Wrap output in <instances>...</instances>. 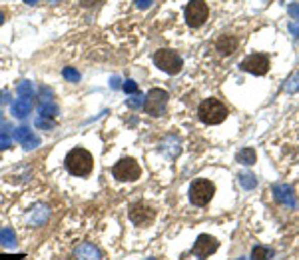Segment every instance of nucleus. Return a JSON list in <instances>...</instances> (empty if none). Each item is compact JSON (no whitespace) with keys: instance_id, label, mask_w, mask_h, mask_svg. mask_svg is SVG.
Wrapping results in <instances>:
<instances>
[{"instance_id":"20","label":"nucleus","mask_w":299,"mask_h":260,"mask_svg":"<svg viewBox=\"0 0 299 260\" xmlns=\"http://www.w3.org/2000/svg\"><path fill=\"white\" fill-rule=\"evenodd\" d=\"M16 92L20 94V98H32V92H34V88H32V82H28V80H22V82L18 84Z\"/></svg>"},{"instance_id":"3","label":"nucleus","mask_w":299,"mask_h":260,"mask_svg":"<svg viewBox=\"0 0 299 260\" xmlns=\"http://www.w3.org/2000/svg\"><path fill=\"white\" fill-rule=\"evenodd\" d=\"M112 174L120 182H134V180H138L142 176V168L134 158H122V160H118L114 164Z\"/></svg>"},{"instance_id":"29","label":"nucleus","mask_w":299,"mask_h":260,"mask_svg":"<svg viewBox=\"0 0 299 260\" xmlns=\"http://www.w3.org/2000/svg\"><path fill=\"white\" fill-rule=\"evenodd\" d=\"M152 2H154V0H136V6H138L140 10H146V8L152 6Z\"/></svg>"},{"instance_id":"22","label":"nucleus","mask_w":299,"mask_h":260,"mask_svg":"<svg viewBox=\"0 0 299 260\" xmlns=\"http://www.w3.org/2000/svg\"><path fill=\"white\" fill-rule=\"evenodd\" d=\"M36 128L54 130V128H56V120H54V118H48V116H38V118H36Z\"/></svg>"},{"instance_id":"14","label":"nucleus","mask_w":299,"mask_h":260,"mask_svg":"<svg viewBox=\"0 0 299 260\" xmlns=\"http://www.w3.org/2000/svg\"><path fill=\"white\" fill-rule=\"evenodd\" d=\"M215 48H217V52L221 56H230V54H234V50L238 48V38L232 36V34H223L221 38H217Z\"/></svg>"},{"instance_id":"10","label":"nucleus","mask_w":299,"mask_h":260,"mask_svg":"<svg viewBox=\"0 0 299 260\" xmlns=\"http://www.w3.org/2000/svg\"><path fill=\"white\" fill-rule=\"evenodd\" d=\"M154 216H156L154 208L148 206V204H144V202L134 204L132 210H130V220H132L136 226H148V224H152Z\"/></svg>"},{"instance_id":"11","label":"nucleus","mask_w":299,"mask_h":260,"mask_svg":"<svg viewBox=\"0 0 299 260\" xmlns=\"http://www.w3.org/2000/svg\"><path fill=\"white\" fill-rule=\"evenodd\" d=\"M273 198L283 204V206H289V208H295L297 206V194L291 186L287 184H275L273 186Z\"/></svg>"},{"instance_id":"6","label":"nucleus","mask_w":299,"mask_h":260,"mask_svg":"<svg viewBox=\"0 0 299 260\" xmlns=\"http://www.w3.org/2000/svg\"><path fill=\"white\" fill-rule=\"evenodd\" d=\"M209 16V8L203 0H192L188 6H186V22L192 26V28H199Z\"/></svg>"},{"instance_id":"7","label":"nucleus","mask_w":299,"mask_h":260,"mask_svg":"<svg viewBox=\"0 0 299 260\" xmlns=\"http://www.w3.org/2000/svg\"><path fill=\"white\" fill-rule=\"evenodd\" d=\"M166 104H168V92L162 88H152L142 108L152 116H162L166 112Z\"/></svg>"},{"instance_id":"5","label":"nucleus","mask_w":299,"mask_h":260,"mask_svg":"<svg viewBox=\"0 0 299 260\" xmlns=\"http://www.w3.org/2000/svg\"><path fill=\"white\" fill-rule=\"evenodd\" d=\"M215 194V184L207 178H198L192 186H190V200L196 206H205Z\"/></svg>"},{"instance_id":"13","label":"nucleus","mask_w":299,"mask_h":260,"mask_svg":"<svg viewBox=\"0 0 299 260\" xmlns=\"http://www.w3.org/2000/svg\"><path fill=\"white\" fill-rule=\"evenodd\" d=\"M74 258L76 260H102V252H100L94 244L84 242V244H80V246L74 250Z\"/></svg>"},{"instance_id":"35","label":"nucleus","mask_w":299,"mask_h":260,"mask_svg":"<svg viewBox=\"0 0 299 260\" xmlns=\"http://www.w3.org/2000/svg\"><path fill=\"white\" fill-rule=\"evenodd\" d=\"M24 2H26V4H36L38 0H24Z\"/></svg>"},{"instance_id":"36","label":"nucleus","mask_w":299,"mask_h":260,"mask_svg":"<svg viewBox=\"0 0 299 260\" xmlns=\"http://www.w3.org/2000/svg\"><path fill=\"white\" fill-rule=\"evenodd\" d=\"M2 22H4V14L0 12V24H2Z\"/></svg>"},{"instance_id":"9","label":"nucleus","mask_w":299,"mask_h":260,"mask_svg":"<svg viewBox=\"0 0 299 260\" xmlns=\"http://www.w3.org/2000/svg\"><path fill=\"white\" fill-rule=\"evenodd\" d=\"M219 248V242L215 236H209V234H201L198 236L196 244H194V254L198 256L199 260H205L207 256H211L213 252H217Z\"/></svg>"},{"instance_id":"37","label":"nucleus","mask_w":299,"mask_h":260,"mask_svg":"<svg viewBox=\"0 0 299 260\" xmlns=\"http://www.w3.org/2000/svg\"><path fill=\"white\" fill-rule=\"evenodd\" d=\"M50 2H60V0H50Z\"/></svg>"},{"instance_id":"4","label":"nucleus","mask_w":299,"mask_h":260,"mask_svg":"<svg viewBox=\"0 0 299 260\" xmlns=\"http://www.w3.org/2000/svg\"><path fill=\"white\" fill-rule=\"evenodd\" d=\"M154 64L160 70H164L166 74H178L182 70V66H184L182 56L178 52L170 50V48H162V50L156 52L154 54Z\"/></svg>"},{"instance_id":"34","label":"nucleus","mask_w":299,"mask_h":260,"mask_svg":"<svg viewBox=\"0 0 299 260\" xmlns=\"http://www.w3.org/2000/svg\"><path fill=\"white\" fill-rule=\"evenodd\" d=\"M110 86H112V88H120V78H116V76H114V78L110 80Z\"/></svg>"},{"instance_id":"12","label":"nucleus","mask_w":299,"mask_h":260,"mask_svg":"<svg viewBox=\"0 0 299 260\" xmlns=\"http://www.w3.org/2000/svg\"><path fill=\"white\" fill-rule=\"evenodd\" d=\"M14 138H16V142H20V144H22L24 148H28V150L40 146V138H38L36 134H32V130L26 128V126L16 128V130H14Z\"/></svg>"},{"instance_id":"17","label":"nucleus","mask_w":299,"mask_h":260,"mask_svg":"<svg viewBox=\"0 0 299 260\" xmlns=\"http://www.w3.org/2000/svg\"><path fill=\"white\" fill-rule=\"evenodd\" d=\"M38 112L40 116H48V118H54L58 114V106L52 102V100H42L40 106H38Z\"/></svg>"},{"instance_id":"1","label":"nucleus","mask_w":299,"mask_h":260,"mask_svg":"<svg viewBox=\"0 0 299 260\" xmlns=\"http://www.w3.org/2000/svg\"><path fill=\"white\" fill-rule=\"evenodd\" d=\"M92 166H94V158L84 148H74L66 156V168L74 176H88L92 172Z\"/></svg>"},{"instance_id":"39","label":"nucleus","mask_w":299,"mask_h":260,"mask_svg":"<svg viewBox=\"0 0 299 260\" xmlns=\"http://www.w3.org/2000/svg\"><path fill=\"white\" fill-rule=\"evenodd\" d=\"M148 260H156V258H148Z\"/></svg>"},{"instance_id":"30","label":"nucleus","mask_w":299,"mask_h":260,"mask_svg":"<svg viewBox=\"0 0 299 260\" xmlns=\"http://www.w3.org/2000/svg\"><path fill=\"white\" fill-rule=\"evenodd\" d=\"M289 32L299 40V24L297 22H289Z\"/></svg>"},{"instance_id":"27","label":"nucleus","mask_w":299,"mask_h":260,"mask_svg":"<svg viewBox=\"0 0 299 260\" xmlns=\"http://www.w3.org/2000/svg\"><path fill=\"white\" fill-rule=\"evenodd\" d=\"M10 144H12L10 136H8L6 132H2V134H0V150H6V148H10Z\"/></svg>"},{"instance_id":"2","label":"nucleus","mask_w":299,"mask_h":260,"mask_svg":"<svg viewBox=\"0 0 299 260\" xmlns=\"http://www.w3.org/2000/svg\"><path fill=\"white\" fill-rule=\"evenodd\" d=\"M198 116L203 124H219L228 118V108L217 98H207L199 104Z\"/></svg>"},{"instance_id":"18","label":"nucleus","mask_w":299,"mask_h":260,"mask_svg":"<svg viewBox=\"0 0 299 260\" xmlns=\"http://www.w3.org/2000/svg\"><path fill=\"white\" fill-rule=\"evenodd\" d=\"M0 244L2 246H14L16 244V234L12 228H2L0 230Z\"/></svg>"},{"instance_id":"26","label":"nucleus","mask_w":299,"mask_h":260,"mask_svg":"<svg viewBox=\"0 0 299 260\" xmlns=\"http://www.w3.org/2000/svg\"><path fill=\"white\" fill-rule=\"evenodd\" d=\"M144 102H146V98L144 96H140V94H136L134 98H128V106L130 108H140V106H144Z\"/></svg>"},{"instance_id":"15","label":"nucleus","mask_w":299,"mask_h":260,"mask_svg":"<svg viewBox=\"0 0 299 260\" xmlns=\"http://www.w3.org/2000/svg\"><path fill=\"white\" fill-rule=\"evenodd\" d=\"M32 112V100L30 98H18L16 102H12V114L16 118H26Z\"/></svg>"},{"instance_id":"24","label":"nucleus","mask_w":299,"mask_h":260,"mask_svg":"<svg viewBox=\"0 0 299 260\" xmlns=\"http://www.w3.org/2000/svg\"><path fill=\"white\" fill-rule=\"evenodd\" d=\"M62 74H64V78H66V80H70V82H80V72H78L76 68H72V66L64 68V70H62Z\"/></svg>"},{"instance_id":"19","label":"nucleus","mask_w":299,"mask_h":260,"mask_svg":"<svg viewBox=\"0 0 299 260\" xmlns=\"http://www.w3.org/2000/svg\"><path fill=\"white\" fill-rule=\"evenodd\" d=\"M273 256V250L267 246H255L251 250V260H269Z\"/></svg>"},{"instance_id":"40","label":"nucleus","mask_w":299,"mask_h":260,"mask_svg":"<svg viewBox=\"0 0 299 260\" xmlns=\"http://www.w3.org/2000/svg\"><path fill=\"white\" fill-rule=\"evenodd\" d=\"M0 120H2V116H0Z\"/></svg>"},{"instance_id":"8","label":"nucleus","mask_w":299,"mask_h":260,"mask_svg":"<svg viewBox=\"0 0 299 260\" xmlns=\"http://www.w3.org/2000/svg\"><path fill=\"white\" fill-rule=\"evenodd\" d=\"M240 68L249 72V74L263 76V74L269 70V58H267L265 54H249L248 58L240 64Z\"/></svg>"},{"instance_id":"21","label":"nucleus","mask_w":299,"mask_h":260,"mask_svg":"<svg viewBox=\"0 0 299 260\" xmlns=\"http://www.w3.org/2000/svg\"><path fill=\"white\" fill-rule=\"evenodd\" d=\"M238 178H240V184H242L244 188H248V190H251V188H255V186H257V178H255L253 174H249V172L240 174Z\"/></svg>"},{"instance_id":"28","label":"nucleus","mask_w":299,"mask_h":260,"mask_svg":"<svg viewBox=\"0 0 299 260\" xmlns=\"http://www.w3.org/2000/svg\"><path fill=\"white\" fill-rule=\"evenodd\" d=\"M287 12L291 14V18L299 20V2H291V4L287 6Z\"/></svg>"},{"instance_id":"31","label":"nucleus","mask_w":299,"mask_h":260,"mask_svg":"<svg viewBox=\"0 0 299 260\" xmlns=\"http://www.w3.org/2000/svg\"><path fill=\"white\" fill-rule=\"evenodd\" d=\"M10 102V94L6 92V90H2L0 92V106H4V104H8Z\"/></svg>"},{"instance_id":"16","label":"nucleus","mask_w":299,"mask_h":260,"mask_svg":"<svg viewBox=\"0 0 299 260\" xmlns=\"http://www.w3.org/2000/svg\"><path fill=\"white\" fill-rule=\"evenodd\" d=\"M236 160H238L240 164L251 166V164H255V160H257V154H255V150H253V148H244V150H240V152H238Z\"/></svg>"},{"instance_id":"23","label":"nucleus","mask_w":299,"mask_h":260,"mask_svg":"<svg viewBox=\"0 0 299 260\" xmlns=\"http://www.w3.org/2000/svg\"><path fill=\"white\" fill-rule=\"evenodd\" d=\"M285 90H287L289 94L297 92L299 90V72H293V74L287 78V82H285Z\"/></svg>"},{"instance_id":"25","label":"nucleus","mask_w":299,"mask_h":260,"mask_svg":"<svg viewBox=\"0 0 299 260\" xmlns=\"http://www.w3.org/2000/svg\"><path fill=\"white\" fill-rule=\"evenodd\" d=\"M122 88H124L126 94H138V84H136L134 80H126Z\"/></svg>"},{"instance_id":"38","label":"nucleus","mask_w":299,"mask_h":260,"mask_svg":"<svg viewBox=\"0 0 299 260\" xmlns=\"http://www.w3.org/2000/svg\"><path fill=\"white\" fill-rule=\"evenodd\" d=\"M238 260H246V258H238Z\"/></svg>"},{"instance_id":"32","label":"nucleus","mask_w":299,"mask_h":260,"mask_svg":"<svg viewBox=\"0 0 299 260\" xmlns=\"http://www.w3.org/2000/svg\"><path fill=\"white\" fill-rule=\"evenodd\" d=\"M100 2H104V0H80V4L82 6H86V8H90V6H96Z\"/></svg>"},{"instance_id":"33","label":"nucleus","mask_w":299,"mask_h":260,"mask_svg":"<svg viewBox=\"0 0 299 260\" xmlns=\"http://www.w3.org/2000/svg\"><path fill=\"white\" fill-rule=\"evenodd\" d=\"M24 254H18V256H10V254H0V260H24Z\"/></svg>"}]
</instances>
